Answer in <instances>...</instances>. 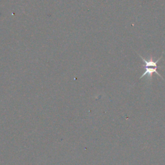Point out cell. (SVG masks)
Masks as SVG:
<instances>
[{"instance_id": "1", "label": "cell", "mask_w": 165, "mask_h": 165, "mask_svg": "<svg viewBox=\"0 0 165 165\" xmlns=\"http://www.w3.org/2000/svg\"><path fill=\"white\" fill-rule=\"evenodd\" d=\"M139 56L142 59V61L144 63V69H145V71L144 72L143 74V75L141 76V77L139 78L140 79L143 78V77L146 76H148L149 77H152V74H154V73H156V74L158 76H159L160 77H161L162 79H163L162 77V76L159 74V73L157 72V68H158V66H157V63L159 62L160 59L162 58L163 56V53L162 54V56L159 58L157 61H154V60H152V59H150V60L147 61V60H146L145 59H144L141 56V55L138 54Z\"/></svg>"}]
</instances>
